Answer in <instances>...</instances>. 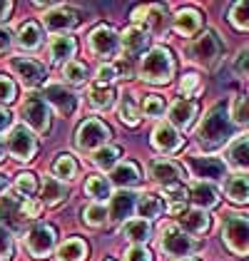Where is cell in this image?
I'll return each instance as SVG.
<instances>
[{
  "instance_id": "cell-35",
  "label": "cell",
  "mask_w": 249,
  "mask_h": 261,
  "mask_svg": "<svg viewBox=\"0 0 249 261\" xmlns=\"http://www.w3.org/2000/svg\"><path fill=\"white\" fill-rule=\"evenodd\" d=\"M162 209H165V204L155 194H145V197L137 199V214H140V219H147V221L157 219L162 214Z\"/></svg>"
},
{
  "instance_id": "cell-23",
  "label": "cell",
  "mask_w": 249,
  "mask_h": 261,
  "mask_svg": "<svg viewBox=\"0 0 249 261\" xmlns=\"http://www.w3.org/2000/svg\"><path fill=\"white\" fill-rule=\"evenodd\" d=\"M202 13L200 10H194V8H182L177 15H175V30L180 33V35H197L200 33V28H202Z\"/></svg>"
},
{
  "instance_id": "cell-42",
  "label": "cell",
  "mask_w": 249,
  "mask_h": 261,
  "mask_svg": "<svg viewBox=\"0 0 249 261\" xmlns=\"http://www.w3.org/2000/svg\"><path fill=\"white\" fill-rule=\"evenodd\" d=\"M167 110V102L162 95H147L145 100H142V115L145 117H152V120H157V117H162Z\"/></svg>"
},
{
  "instance_id": "cell-11",
  "label": "cell",
  "mask_w": 249,
  "mask_h": 261,
  "mask_svg": "<svg viewBox=\"0 0 249 261\" xmlns=\"http://www.w3.org/2000/svg\"><path fill=\"white\" fill-rule=\"evenodd\" d=\"M10 70L18 75V80L28 87V90H35L45 85V67L33 58H13L10 60Z\"/></svg>"
},
{
  "instance_id": "cell-29",
  "label": "cell",
  "mask_w": 249,
  "mask_h": 261,
  "mask_svg": "<svg viewBox=\"0 0 249 261\" xmlns=\"http://www.w3.org/2000/svg\"><path fill=\"white\" fill-rule=\"evenodd\" d=\"M18 45L22 50H38L42 45V28L33 20L22 22L20 33H18Z\"/></svg>"
},
{
  "instance_id": "cell-49",
  "label": "cell",
  "mask_w": 249,
  "mask_h": 261,
  "mask_svg": "<svg viewBox=\"0 0 249 261\" xmlns=\"http://www.w3.org/2000/svg\"><path fill=\"white\" fill-rule=\"evenodd\" d=\"M22 212L28 219H38L40 217V204L35 199H22Z\"/></svg>"
},
{
  "instance_id": "cell-21",
  "label": "cell",
  "mask_w": 249,
  "mask_h": 261,
  "mask_svg": "<svg viewBox=\"0 0 249 261\" xmlns=\"http://www.w3.org/2000/svg\"><path fill=\"white\" fill-rule=\"evenodd\" d=\"M197 117V105L192 100H175L169 105V124L175 129H187Z\"/></svg>"
},
{
  "instance_id": "cell-24",
  "label": "cell",
  "mask_w": 249,
  "mask_h": 261,
  "mask_svg": "<svg viewBox=\"0 0 249 261\" xmlns=\"http://www.w3.org/2000/svg\"><path fill=\"white\" fill-rule=\"evenodd\" d=\"M142 181V172L135 162H120L115 169H112V184L122 187V189H132Z\"/></svg>"
},
{
  "instance_id": "cell-43",
  "label": "cell",
  "mask_w": 249,
  "mask_h": 261,
  "mask_svg": "<svg viewBox=\"0 0 249 261\" xmlns=\"http://www.w3.org/2000/svg\"><path fill=\"white\" fill-rule=\"evenodd\" d=\"M83 221L87 226H92V229L105 226V224H107V209H105L103 204H90V206H85Z\"/></svg>"
},
{
  "instance_id": "cell-2",
  "label": "cell",
  "mask_w": 249,
  "mask_h": 261,
  "mask_svg": "<svg viewBox=\"0 0 249 261\" xmlns=\"http://www.w3.org/2000/svg\"><path fill=\"white\" fill-rule=\"evenodd\" d=\"M175 75V58L167 47H152L140 62V77L152 85H167Z\"/></svg>"
},
{
  "instance_id": "cell-48",
  "label": "cell",
  "mask_w": 249,
  "mask_h": 261,
  "mask_svg": "<svg viewBox=\"0 0 249 261\" xmlns=\"http://www.w3.org/2000/svg\"><path fill=\"white\" fill-rule=\"evenodd\" d=\"M124 261H152V254L145 246H130L124 251Z\"/></svg>"
},
{
  "instance_id": "cell-19",
  "label": "cell",
  "mask_w": 249,
  "mask_h": 261,
  "mask_svg": "<svg viewBox=\"0 0 249 261\" xmlns=\"http://www.w3.org/2000/svg\"><path fill=\"white\" fill-rule=\"evenodd\" d=\"M150 177L162 187H172V184H180L182 179V167L169 160H155L150 164Z\"/></svg>"
},
{
  "instance_id": "cell-34",
  "label": "cell",
  "mask_w": 249,
  "mask_h": 261,
  "mask_svg": "<svg viewBox=\"0 0 249 261\" xmlns=\"http://www.w3.org/2000/svg\"><path fill=\"white\" fill-rule=\"evenodd\" d=\"M87 256V244L83 239H67L58 249V261H85Z\"/></svg>"
},
{
  "instance_id": "cell-4",
  "label": "cell",
  "mask_w": 249,
  "mask_h": 261,
  "mask_svg": "<svg viewBox=\"0 0 249 261\" xmlns=\"http://www.w3.org/2000/svg\"><path fill=\"white\" fill-rule=\"evenodd\" d=\"M222 239L227 244L229 251L247 256L249 254V217L242 214H227L225 226H222Z\"/></svg>"
},
{
  "instance_id": "cell-5",
  "label": "cell",
  "mask_w": 249,
  "mask_h": 261,
  "mask_svg": "<svg viewBox=\"0 0 249 261\" xmlns=\"http://www.w3.org/2000/svg\"><path fill=\"white\" fill-rule=\"evenodd\" d=\"M110 137H112L110 127H107L103 120H97V117H90V120H85L83 124L78 127L75 144H78L83 152H97V149H103L105 144L110 142Z\"/></svg>"
},
{
  "instance_id": "cell-40",
  "label": "cell",
  "mask_w": 249,
  "mask_h": 261,
  "mask_svg": "<svg viewBox=\"0 0 249 261\" xmlns=\"http://www.w3.org/2000/svg\"><path fill=\"white\" fill-rule=\"evenodd\" d=\"M62 77L70 85H85L87 82V65L80 60H70L62 67Z\"/></svg>"
},
{
  "instance_id": "cell-50",
  "label": "cell",
  "mask_w": 249,
  "mask_h": 261,
  "mask_svg": "<svg viewBox=\"0 0 249 261\" xmlns=\"http://www.w3.org/2000/svg\"><path fill=\"white\" fill-rule=\"evenodd\" d=\"M234 70H237V75H244V77H247L249 75V53H242V55L237 58Z\"/></svg>"
},
{
  "instance_id": "cell-51",
  "label": "cell",
  "mask_w": 249,
  "mask_h": 261,
  "mask_svg": "<svg viewBox=\"0 0 249 261\" xmlns=\"http://www.w3.org/2000/svg\"><path fill=\"white\" fill-rule=\"evenodd\" d=\"M8 129H13V115H10L8 110L0 107V135L8 132Z\"/></svg>"
},
{
  "instance_id": "cell-32",
  "label": "cell",
  "mask_w": 249,
  "mask_h": 261,
  "mask_svg": "<svg viewBox=\"0 0 249 261\" xmlns=\"http://www.w3.org/2000/svg\"><path fill=\"white\" fill-rule=\"evenodd\" d=\"M65 197H67V189H65L62 181H58L55 177H47V179L42 181V201H45L47 206L62 204Z\"/></svg>"
},
{
  "instance_id": "cell-39",
  "label": "cell",
  "mask_w": 249,
  "mask_h": 261,
  "mask_svg": "<svg viewBox=\"0 0 249 261\" xmlns=\"http://www.w3.org/2000/svg\"><path fill=\"white\" fill-rule=\"evenodd\" d=\"M38 189H40V181H38V177H35L33 172H22V174H18L15 192H18V194H22V199H33Z\"/></svg>"
},
{
  "instance_id": "cell-56",
  "label": "cell",
  "mask_w": 249,
  "mask_h": 261,
  "mask_svg": "<svg viewBox=\"0 0 249 261\" xmlns=\"http://www.w3.org/2000/svg\"><path fill=\"white\" fill-rule=\"evenodd\" d=\"M177 261H200V259H192V256H187V259H177Z\"/></svg>"
},
{
  "instance_id": "cell-36",
  "label": "cell",
  "mask_w": 249,
  "mask_h": 261,
  "mask_svg": "<svg viewBox=\"0 0 249 261\" xmlns=\"http://www.w3.org/2000/svg\"><path fill=\"white\" fill-rule=\"evenodd\" d=\"M92 162H95L97 169H115V167L120 164V147H115V144H105L103 149L95 152Z\"/></svg>"
},
{
  "instance_id": "cell-10",
  "label": "cell",
  "mask_w": 249,
  "mask_h": 261,
  "mask_svg": "<svg viewBox=\"0 0 249 261\" xmlns=\"http://www.w3.org/2000/svg\"><path fill=\"white\" fill-rule=\"evenodd\" d=\"M87 47L97 58H115L120 53V35L110 25H97L87 35Z\"/></svg>"
},
{
  "instance_id": "cell-28",
  "label": "cell",
  "mask_w": 249,
  "mask_h": 261,
  "mask_svg": "<svg viewBox=\"0 0 249 261\" xmlns=\"http://www.w3.org/2000/svg\"><path fill=\"white\" fill-rule=\"evenodd\" d=\"M122 234L132 241L135 246H142V244L150 241V237H152V226H150V221L147 219H130L127 224H124Z\"/></svg>"
},
{
  "instance_id": "cell-13",
  "label": "cell",
  "mask_w": 249,
  "mask_h": 261,
  "mask_svg": "<svg viewBox=\"0 0 249 261\" xmlns=\"http://www.w3.org/2000/svg\"><path fill=\"white\" fill-rule=\"evenodd\" d=\"M42 100L47 105H53L62 117H72L75 110H78V95L72 90H67L65 85H47Z\"/></svg>"
},
{
  "instance_id": "cell-18",
  "label": "cell",
  "mask_w": 249,
  "mask_h": 261,
  "mask_svg": "<svg viewBox=\"0 0 249 261\" xmlns=\"http://www.w3.org/2000/svg\"><path fill=\"white\" fill-rule=\"evenodd\" d=\"M22 221H28L25 212H22V199L20 197H0V226L8 224L10 229H20Z\"/></svg>"
},
{
  "instance_id": "cell-44",
  "label": "cell",
  "mask_w": 249,
  "mask_h": 261,
  "mask_svg": "<svg viewBox=\"0 0 249 261\" xmlns=\"http://www.w3.org/2000/svg\"><path fill=\"white\" fill-rule=\"evenodd\" d=\"M15 254V241H13V231L8 226H0V261H10Z\"/></svg>"
},
{
  "instance_id": "cell-25",
  "label": "cell",
  "mask_w": 249,
  "mask_h": 261,
  "mask_svg": "<svg viewBox=\"0 0 249 261\" xmlns=\"http://www.w3.org/2000/svg\"><path fill=\"white\" fill-rule=\"evenodd\" d=\"M75 50H78V45H75V38H70V35H55L53 40H50V60L53 62H67L72 60V55H75Z\"/></svg>"
},
{
  "instance_id": "cell-45",
  "label": "cell",
  "mask_w": 249,
  "mask_h": 261,
  "mask_svg": "<svg viewBox=\"0 0 249 261\" xmlns=\"http://www.w3.org/2000/svg\"><path fill=\"white\" fill-rule=\"evenodd\" d=\"M232 122L237 124H249V97H237L232 102Z\"/></svg>"
},
{
  "instance_id": "cell-55",
  "label": "cell",
  "mask_w": 249,
  "mask_h": 261,
  "mask_svg": "<svg viewBox=\"0 0 249 261\" xmlns=\"http://www.w3.org/2000/svg\"><path fill=\"white\" fill-rule=\"evenodd\" d=\"M5 149H8V147H5V142L0 140V162H3V157H5Z\"/></svg>"
},
{
  "instance_id": "cell-6",
  "label": "cell",
  "mask_w": 249,
  "mask_h": 261,
  "mask_svg": "<svg viewBox=\"0 0 249 261\" xmlns=\"http://www.w3.org/2000/svg\"><path fill=\"white\" fill-rule=\"evenodd\" d=\"M20 117L25 122V127H30V129L40 132V135H45L50 129V107H47V102L42 100L40 95H28L22 100Z\"/></svg>"
},
{
  "instance_id": "cell-12",
  "label": "cell",
  "mask_w": 249,
  "mask_h": 261,
  "mask_svg": "<svg viewBox=\"0 0 249 261\" xmlns=\"http://www.w3.org/2000/svg\"><path fill=\"white\" fill-rule=\"evenodd\" d=\"M187 167L200 181H217L227 174V164L217 157H187Z\"/></svg>"
},
{
  "instance_id": "cell-31",
  "label": "cell",
  "mask_w": 249,
  "mask_h": 261,
  "mask_svg": "<svg viewBox=\"0 0 249 261\" xmlns=\"http://www.w3.org/2000/svg\"><path fill=\"white\" fill-rule=\"evenodd\" d=\"M90 107H95V110H100V112H105V110H110L112 105H115V100H117V92L110 87V85H95L92 90H90Z\"/></svg>"
},
{
  "instance_id": "cell-41",
  "label": "cell",
  "mask_w": 249,
  "mask_h": 261,
  "mask_svg": "<svg viewBox=\"0 0 249 261\" xmlns=\"http://www.w3.org/2000/svg\"><path fill=\"white\" fill-rule=\"evenodd\" d=\"M229 22H232L237 30H249V0L234 3V5L229 8Z\"/></svg>"
},
{
  "instance_id": "cell-16",
  "label": "cell",
  "mask_w": 249,
  "mask_h": 261,
  "mask_svg": "<svg viewBox=\"0 0 249 261\" xmlns=\"http://www.w3.org/2000/svg\"><path fill=\"white\" fill-rule=\"evenodd\" d=\"M137 209V194L130 192V189H122L117 192L112 201H110V212H107V219L115 221V224H122L132 217V212Z\"/></svg>"
},
{
  "instance_id": "cell-47",
  "label": "cell",
  "mask_w": 249,
  "mask_h": 261,
  "mask_svg": "<svg viewBox=\"0 0 249 261\" xmlns=\"http://www.w3.org/2000/svg\"><path fill=\"white\" fill-rule=\"evenodd\" d=\"M197 90H200V77L194 72H187L182 77V82H180V92L185 97H192V95H197Z\"/></svg>"
},
{
  "instance_id": "cell-46",
  "label": "cell",
  "mask_w": 249,
  "mask_h": 261,
  "mask_svg": "<svg viewBox=\"0 0 249 261\" xmlns=\"http://www.w3.org/2000/svg\"><path fill=\"white\" fill-rule=\"evenodd\" d=\"M15 97H18L15 82L5 75H0V105H10V102H15Z\"/></svg>"
},
{
  "instance_id": "cell-27",
  "label": "cell",
  "mask_w": 249,
  "mask_h": 261,
  "mask_svg": "<svg viewBox=\"0 0 249 261\" xmlns=\"http://www.w3.org/2000/svg\"><path fill=\"white\" fill-rule=\"evenodd\" d=\"M147 35L142 28H137V25H132V28H127L122 33V38H120V47L124 50V55H137V53H142L147 47Z\"/></svg>"
},
{
  "instance_id": "cell-30",
  "label": "cell",
  "mask_w": 249,
  "mask_h": 261,
  "mask_svg": "<svg viewBox=\"0 0 249 261\" xmlns=\"http://www.w3.org/2000/svg\"><path fill=\"white\" fill-rule=\"evenodd\" d=\"M225 194L237 204H249V177H242V174L229 177L225 181Z\"/></svg>"
},
{
  "instance_id": "cell-9",
  "label": "cell",
  "mask_w": 249,
  "mask_h": 261,
  "mask_svg": "<svg viewBox=\"0 0 249 261\" xmlns=\"http://www.w3.org/2000/svg\"><path fill=\"white\" fill-rule=\"evenodd\" d=\"M160 246L167 256H175V259H187L194 249H197V241L192 239L189 234H185L180 226H167L160 237Z\"/></svg>"
},
{
  "instance_id": "cell-22",
  "label": "cell",
  "mask_w": 249,
  "mask_h": 261,
  "mask_svg": "<svg viewBox=\"0 0 249 261\" xmlns=\"http://www.w3.org/2000/svg\"><path fill=\"white\" fill-rule=\"evenodd\" d=\"M180 229L189 237H200L209 229V217L202 209H185L180 214Z\"/></svg>"
},
{
  "instance_id": "cell-1",
  "label": "cell",
  "mask_w": 249,
  "mask_h": 261,
  "mask_svg": "<svg viewBox=\"0 0 249 261\" xmlns=\"http://www.w3.org/2000/svg\"><path fill=\"white\" fill-rule=\"evenodd\" d=\"M232 132H234V124H232V117L227 115V105L219 102L202 117L200 129H197V140L205 149H217L232 137Z\"/></svg>"
},
{
  "instance_id": "cell-33",
  "label": "cell",
  "mask_w": 249,
  "mask_h": 261,
  "mask_svg": "<svg viewBox=\"0 0 249 261\" xmlns=\"http://www.w3.org/2000/svg\"><path fill=\"white\" fill-rule=\"evenodd\" d=\"M53 177L58 181H72L78 177V162L72 160L70 154H60L58 160L53 162Z\"/></svg>"
},
{
  "instance_id": "cell-20",
  "label": "cell",
  "mask_w": 249,
  "mask_h": 261,
  "mask_svg": "<svg viewBox=\"0 0 249 261\" xmlns=\"http://www.w3.org/2000/svg\"><path fill=\"white\" fill-rule=\"evenodd\" d=\"M187 199L194 204V209H212V206H217V201H219V192H217V187L214 184H209V181H197V184H192V189L187 192Z\"/></svg>"
},
{
  "instance_id": "cell-15",
  "label": "cell",
  "mask_w": 249,
  "mask_h": 261,
  "mask_svg": "<svg viewBox=\"0 0 249 261\" xmlns=\"http://www.w3.org/2000/svg\"><path fill=\"white\" fill-rule=\"evenodd\" d=\"M152 147L162 154H172L182 147V135L180 129H175L169 122H160L155 129H152Z\"/></svg>"
},
{
  "instance_id": "cell-17",
  "label": "cell",
  "mask_w": 249,
  "mask_h": 261,
  "mask_svg": "<svg viewBox=\"0 0 249 261\" xmlns=\"http://www.w3.org/2000/svg\"><path fill=\"white\" fill-rule=\"evenodd\" d=\"M42 22H45V28L50 30V33H58V35H67L78 22H80V18L70 10V8H50L47 13H45V18H42Z\"/></svg>"
},
{
  "instance_id": "cell-52",
  "label": "cell",
  "mask_w": 249,
  "mask_h": 261,
  "mask_svg": "<svg viewBox=\"0 0 249 261\" xmlns=\"http://www.w3.org/2000/svg\"><path fill=\"white\" fill-rule=\"evenodd\" d=\"M13 45V33L8 28H0V53H5Z\"/></svg>"
},
{
  "instance_id": "cell-8",
  "label": "cell",
  "mask_w": 249,
  "mask_h": 261,
  "mask_svg": "<svg viewBox=\"0 0 249 261\" xmlns=\"http://www.w3.org/2000/svg\"><path fill=\"white\" fill-rule=\"evenodd\" d=\"M55 229L50 226V224H38V226H33L28 234H25V249H28V254L30 256H35V259H45V256H50L53 254V249H55Z\"/></svg>"
},
{
  "instance_id": "cell-53",
  "label": "cell",
  "mask_w": 249,
  "mask_h": 261,
  "mask_svg": "<svg viewBox=\"0 0 249 261\" xmlns=\"http://www.w3.org/2000/svg\"><path fill=\"white\" fill-rule=\"evenodd\" d=\"M10 10H13V3H8V0H0V20H5V18L10 15Z\"/></svg>"
},
{
  "instance_id": "cell-26",
  "label": "cell",
  "mask_w": 249,
  "mask_h": 261,
  "mask_svg": "<svg viewBox=\"0 0 249 261\" xmlns=\"http://www.w3.org/2000/svg\"><path fill=\"white\" fill-rule=\"evenodd\" d=\"M227 164L242 169V172H249V137H237L227 147Z\"/></svg>"
},
{
  "instance_id": "cell-3",
  "label": "cell",
  "mask_w": 249,
  "mask_h": 261,
  "mask_svg": "<svg viewBox=\"0 0 249 261\" xmlns=\"http://www.w3.org/2000/svg\"><path fill=\"white\" fill-rule=\"evenodd\" d=\"M187 58L192 62H197L200 67L205 70H212L217 62L222 60V53H225V45L219 40V35L214 30H207L205 35H200L197 40H192L185 47Z\"/></svg>"
},
{
  "instance_id": "cell-7",
  "label": "cell",
  "mask_w": 249,
  "mask_h": 261,
  "mask_svg": "<svg viewBox=\"0 0 249 261\" xmlns=\"http://www.w3.org/2000/svg\"><path fill=\"white\" fill-rule=\"evenodd\" d=\"M5 147L10 149V154H13L15 160L28 162V160H33V157H35V152H38V137L33 135V129H30V127L18 124V127H13V129H10Z\"/></svg>"
},
{
  "instance_id": "cell-54",
  "label": "cell",
  "mask_w": 249,
  "mask_h": 261,
  "mask_svg": "<svg viewBox=\"0 0 249 261\" xmlns=\"http://www.w3.org/2000/svg\"><path fill=\"white\" fill-rule=\"evenodd\" d=\"M8 184H10V179H8V174H0V194L8 189Z\"/></svg>"
},
{
  "instance_id": "cell-14",
  "label": "cell",
  "mask_w": 249,
  "mask_h": 261,
  "mask_svg": "<svg viewBox=\"0 0 249 261\" xmlns=\"http://www.w3.org/2000/svg\"><path fill=\"white\" fill-rule=\"evenodd\" d=\"M132 20H135L137 28H142L147 35L150 33H162L167 25L165 5H142L132 13Z\"/></svg>"
},
{
  "instance_id": "cell-37",
  "label": "cell",
  "mask_w": 249,
  "mask_h": 261,
  "mask_svg": "<svg viewBox=\"0 0 249 261\" xmlns=\"http://www.w3.org/2000/svg\"><path fill=\"white\" fill-rule=\"evenodd\" d=\"M120 120L124 124H130V127L140 124V107H137V102H135V97L130 92H124L120 97Z\"/></svg>"
},
{
  "instance_id": "cell-38",
  "label": "cell",
  "mask_w": 249,
  "mask_h": 261,
  "mask_svg": "<svg viewBox=\"0 0 249 261\" xmlns=\"http://www.w3.org/2000/svg\"><path fill=\"white\" fill-rule=\"evenodd\" d=\"M85 192H87V197H92L95 201L110 199V179H105L100 174H92L90 179L85 181Z\"/></svg>"
}]
</instances>
